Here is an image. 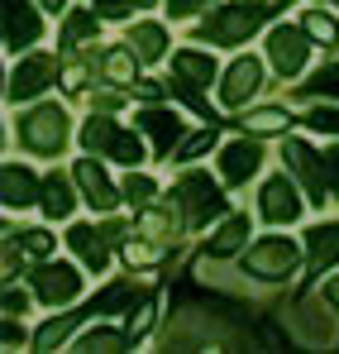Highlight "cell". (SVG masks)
Here are the masks:
<instances>
[{"mask_svg":"<svg viewBox=\"0 0 339 354\" xmlns=\"http://www.w3.org/2000/svg\"><path fill=\"white\" fill-rule=\"evenodd\" d=\"M263 19H273V5H225V10H215L206 24H196V34H201L206 44L234 48V44H244V39H253Z\"/></svg>","mask_w":339,"mask_h":354,"instance_id":"obj_1","label":"cell"},{"mask_svg":"<svg viewBox=\"0 0 339 354\" xmlns=\"http://www.w3.org/2000/svg\"><path fill=\"white\" fill-rule=\"evenodd\" d=\"M172 206L182 211L186 225H206L211 216L225 211V196H220V187H215L206 173H186L177 187H172Z\"/></svg>","mask_w":339,"mask_h":354,"instance_id":"obj_2","label":"cell"},{"mask_svg":"<svg viewBox=\"0 0 339 354\" xmlns=\"http://www.w3.org/2000/svg\"><path fill=\"white\" fill-rule=\"evenodd\" d=\"M19 144L34 149V153L57 158L62 144H67V111L62 106H39V111L19 115Z\"/></svg>","mask_w":339,"mask_h":354,"instance_id":"obj_3","label":"cell"},{"mask_svg":"<svg viewBox=\"0 0 339 354\" xmlns=\"http://www.w3.org/2000/svg\"><path fill=\"white\" fill-rule=\"evenodd\" d=\"M296 263H301V249H296L291 239H282V235L258 239V244L244 254V268H249L253 278H287Z\"/></svg>","mask_w":339,"mask_h":354,"instance_id":"obj_4","label":"cell"},{"mask_svg":"<svg viewBox=\"0 0 339 354\" xmlns=\"http://www.w3.org/2000/svg\"><path fill=\"white\" fill-rule=\"evenodd\" d=\"M282 158H287V168L296 173V182L306 187V196L316 201V206H325V192H330V182H325V158H316L311 153V144H301V139H287V149H282Z\"/></svg>","mask_w":339,"mask_h":354,"instance_id":"obj_5","label":"cell"},{"mask_svg":"<svg viewBox=\"0 0 339 354\" xmlns=\"http://www.w3.org/2000/svg\"><path fill=\"white\" fill-rule=\"evenodd\" d=\"M306 44H311L306 24H301V29H296V24H278V29L268 34V62L278 67V77H296V72L306 67Z\"/></svg>","mask_w":339,"mask_h":354,"instance_id":"obj_6","label":"cell"},{"mask_svg":"<svg viewBox=\"0 0 339 354\" xmlns=\"http://www.w3.org/2000/svg\"><path fill=\"white\" fill-rule=\"evenodd\" d=\"M29 283H34V297L48 301V306H72V301L81 297V278H77V268H67V263H43Z\"/></svg>","mask_w":339,"mask_h":354,"instance_id":"obj_7","label":"cell"},{"mask_svg":"<svg viewBox=\"0 0 339 354\" xmlns=\"http://www.w3.org/2000/svg\"><path fill=\"white\" fill-rule=\"evenodd\" d=\"M57 77V58L48 53H34V58H24L14 72H10V101H34L39 91H48Z\"/></svg>","mask_w":339,"mask_h":354,"instance_id":"obj_8","label":"cell"},{"mask_svg":"<svg viewBox=\"0 0 339 354\" xmlns=\"http://www.w3.org/2000/svg\"><path fill=\"white\" fill-rule=\"evenodd\" d=\"M258 211H263V221H273V225H287V221L301 216V196H296L291 177H268V182H263Z\"/></svg>","mask_w":339,"mask_h":354,"instance_id":"obj_9","label":"cell"},{"mask_svg":"<svg viewBox=\"0 0 339 354\" xmlns=\"http://www.w3.org/2000/svg\"><path fill=\"white\" fill-rule=\"evenodd\" d=\"M258 86H263V62L258 58H234L225 72V86H220V96H225V106H244L249 96H258Z\"/></svg>","mask_w":339,"mask_h":354,"instance_id":"obj_10","label":"cell"},{"mask_svg":"<svg viewBox=\"0 0 339 354\" xmlns=\"http://www.w3.org/2000/svg\"><path fill=\"white\" fill-rule=\"evenodd\" d=\"M39 34H43V24H39V15H34V5H29V0H5V48L19 53V48H29Z\"/></svg>","mask_w":339,"mask_h":354,"instance_id":"obj_11","label":"cell"},{"mask_svg":"<svg viewBox=\"0 0 339 354\" xmlns=\"http://www.w3.org/2000/svg\"><path fill=\"white\" fill-rule=\"evenodd\" d=\"M258 163H263L258 139H234V144H225V149H220V177H225L229 187L249 182V177L258 173Z\"/></svg>","mask_w":339,"mask_h":354,"instance_id":"obj_12","label":"cell"},{"mask_svg":"<svg viewBox=\"0 0 339 354\" xmlns=\"http://www.w3.org/2000/svg\"><path fill=\"white\" fill-rule=\"evenodd\" d=\"M72 177H77V187L86 192V201H91L96 211H110L115 206V187H110V177H106V168H101L96 158H81V163L72 168Z\"/></svg>","mask_w":339,"mask_h":354,"instance_id":"obj_13","label":"cell"},{"mask_svg":"<svg viewBox=\"0 0 339 354\" xmlns=\"http://www.w3.org/2000/svg\"><path fill=\"white\" fill-rule=\"evenodd\" d=\"M139 129L144 134H153V149L168 158L172 149H177V139H182V120L172 115V111H144L139 115Z\"/></svg>","mask_w":339,"mask_h":354,"instance_id":"obj_14","label":"cell"},{"mask_svg":"<svg viewBox=\"0 0 339 354\" xmlns=\"http://www.w3.org/2000/svg\"><path fill=\"white\" fill-rule=\"evenodd\" d=\"M0 187H5V206H10V211H14V206H29V201L43 192L39 177L29 173V168H19V163H5V182H0Z\"/></svg>","mask_w":339,"mask_h":354,"instance_id":"obj_15","label":"cell"},{"mask_svg":"<svg viewBox=\"0 0 339 354\" xmlns=\"http://www.w3.org/2000/svg\"><path fill=\"white\" fill-rule=\"evenodd\" d=\"M106 235H110V230H106ZM106 235H96L91 225H72V230H67V244L81 254V263H86L91 273L106 268Z\"/></svg>","mask_w":339,"mask_h":354,"instance_id":"obj_16","label":"cell"},{"mask_svg":"<svg viewBox=\"0 0 339 354\" xmlns=\"http://www.w3.org/2000/svg\"><path fill=\"white\" fill-rule=\"evenodd\" d=\"M129 48L144 62H158L168 53V29H163V24H148V19H144V24H129Z\"/></svg>","mask_w":339,"mask_h":354,"instance_id":"obj_17","label":"cell"},{"mask_svg":"<svg viewBox=\"0 0 339 354\" xmlns=\"http://www.w3.org/2000/svg\"><path fill=\"white\" fill-rule=\"evenodd\" d=\"M306 249H311V273L339 263V225H316V230L306 235Z\"/></svg>","mask_w":339,"mask_h":354,"instance_id":"obj_18","label":"cell"},{"mask_svg":"<svg viewBox=\"0 0 339 354\" xmlns=\"http://www.w3.org/2000/svg\"><path fill=\"white\" fill-rule=\"evenodd\" d=\"M244 244H249V216H229L225 225L211 235L206 254H215V259H229V254H239Z\"/></svg>","mask_w":339,"mask_h":354,"instance_id":"obj_19","label":"cell"},{"mask_svg":"<svg viewBox=\"0 0 339 354\" xmlns=\"http://www.w3.org/2000/svg\"><path fill=\"white\" fill-rule=\"evenodd\" d=\"M172 77H182V82H191V86H206V82L215 77V62L206 58L201 48H182V53L172 58Z\"/></svg>","mask_w":339,"mask_h":354,"instance_id":"obj_20","label":"cell"},{"mask_svg":"<svg viewBox=\"0 0 339 354\" xmlns=\"http://www.w3.org/2000/svg\"><path fill=\"white\" fill-rule=\"evenodd\" d=\"M115 139H119V129L110 124V111H101V115H91L81 124V144H86L91 153H110Z\"/></svg>","mask_w":339,"mask_h":354,"instance_id":"obj_21","label":"cell"},{"mask_svg":"<svg viewBox=\"0 0 339 354\" xmlns=\"http://www.w3.org/2000/svg\"><path fill=\"white\" fill-rule=\"evenodd\" d=\"M39 201H43V211L48 216H72V187H67V177H43V192H39Z\"/></svg>","mask_w":339,"mask_h":354,"instance_id":"obj_22","label":"cell"},{"mask_svg":"<svg viewBox=\"0 0 339 354\" xmlns=\"http://www.w3.org/2000/svg\"><path fill=\"white\" fill-rule=\"evenodd\" d=\"M287 124H291V115L278 111V106H263V111H249V115H244V129H249V134H278Z\"/></svg>","mask_w":339,"mask_h":354,"instance_id":"obj_23","label":"cell"},{"mask_svg":"<svg viewBox=\"0 0 339 354\" xmlns=\"http://www.w3.org/2000/svg\"><path fill=\"white\" fill-rule=\"evenodd\" d=\"M96 15H86V10H77L72 19H67V29H62V48H77V44H86V39H96Z\"/></svg>","mask_w":339,"mask_h":354,"instance_id":"obj_24","label":"cell"},{"mask_svg":"<svg viewBox=\"0 0 339 354\" xmlns=\"http://www.w3.org/2000/svg\"><path fill=\"white\" fill-rule=\"evenodd\" d=\"M134 58H139L134 48H110L106 53V77L110 82H134Z\"/></svg>","mask_w":339,"mask_h":354,"instance_id":"obj_25","label":"cell"},{"mask_svg":"<svg viewBox=\"0 0 339 354\" xmlns=\"http://www.w3.org/2000/svg\"><path fill=\"white\" fill-rule=\"evenodd\" d=\"M301 24H306V34H311L316 44H335V39H339V24L330 19V15H325V10H311Z\"/></svg>","mask_w":339,"mask_h":354,"instance_id":"obj_26","label":"cell"},{"mask_svg":"<svg viewBox=\"0 0 339 354\" xmlns=\"http://www.w3.org/2000/svg\"><path fill=\"white\" fill-rule=\"evenodd\" d=\"M144 292H134L129 283H115V288H106V297L96 301V311H119V306H134Z\"/></svg>","mask_w":339,"mask_h":354,"instance_id":"obj_27","label":"cell"},{"mask_svg":"<svg viewBox=\"0 0 339 354\" xmlns=\"http://www.w3.org/2000/svg\"><path fill=\"white\" fill-rule=\"evenodd\" d=\"M67 330H72V316H62V321H48V326L34 335V345H39V350H53V345H62V340H67Z\"/></svg>","mask_w":339,"mask_h":354,"instance_id":"obj_28","label":"cell"},{"mask_svg":"<svg viewBox=\"0 0 339 354\" xmlns=\"http://www.w3.org/2000/svg\"><path fill=\"white\" fill-rule=\"evenodd\" d=\"M110 153L119 158V163H124V168H134V163H144V144H139L134 134H119V139H115V149H110Z\"/></svg>","mask_w":339,"mask_h":354,"instance_id":"obj_29","label":"cell"},{"mask_svg":"<svg viewBox=\"0 0 339 354\" xmlns=\"http://www.w3.org/2000/svg\"><path fill=\"white\" fill-rule=\"evenodd\" d=\"M77 350H124V335H110V330H96V335H81L77 340Z\"/></svg>","mask_w":339,"mask_h":354,"instance_id":"obj_30","label":"cell"},{"mask_svg":"<svg viewBox=\"0 0 339 354\" xmlns=\"http://www.w3.org/2000/svg\"><path fill=\"white\" fill-rule=\"evenodd\" d=\"M148 326H153V297H139V311L129 316V340H139Z\"/></svg>","mask_w":339,"mask_h":354,"instance_id":"obj_31","label":"cell"},{"mask_svg":"<svg viewBox=\"0 0 339 354\" xmlns=\"http://www.w3.org/2000/svg\"><path fill=\"white\" fill-rule=\"evenodd\" d=\"M306 91H316V96H320V91H339V62L320 67V72H316V77L306 82Z\"/></svg>","mask_w":339,"mask_h":354,"instance_id":"obj_32","label":"cell"},{"mask_svg":"<svg viewBox=\"0 0 339 354\" xmlns=\"http://www.w3.org/2000/svg\"><path fill=\"white\" fill-rule=\"evenodd\" d=\"M148 196H153V182H148V177H124V201H134V206H144V201H148Z\"/></svg>","mask_w":339,"mask_h":354,"instance_id":"obj_33","label":"cell"},{"mask_svg":"<svg viewBox=\"0 0 339 354\" xmlns=\"http://www.w3.org/2000/svg\"><path fill=\"white\" fill-rule=\"evenodd\" d=\"M211 139H215V129H201V134H191L186 144H177V158H196V153H206V149H211Z\"/></svg>","mask_w":339,"mask_h":354,"instance_id":"obj_34","label":"cell"},{"mask_svg":"<svg viewBox=\"0 0 339 354\" xmlns=\"http://www.w3.org/2000/svg\"><path fill=\"white\" fill-rule=\"evenodd\" d=\"M144 230H148V235H177V221H168V211H148V216H144Z\"/></svg>","mask_w":339,"mask_h":354,"instance_id":"obj_35","label":"cell"},{"mask_svg":"<svg viewBox=\"0 0 339 354\" xmlns=\"http://www.w3.org/2000/svg\"><path fill=\"white\" fill-rule=\"evenodd\" d=\"M124 259H129V263H158V249L144 244V239H129V244H124Z\"/></svg>","mask_w":339,"mask_h":354,"instance_id":"obj_36","label":"cell"},{"mask_svg":"<svg viewBox=\"0 0 339 354\" xmlns=\"http://www.w3.org/2000/svg\"><path fill=\"white\" fill-rule=\"evenodd\" d=\"M134 5H139V0H96V15H101V19H124Z\"/></svg>","mask_w":339,"mask_h":354,"instance_id":"obj_37","label":"cell"},{"mask_svg":"<svg viewBox=\"0 0 339 354\" xmlns=\"http://www.w3.org/2000/svg\"><path fill=\"white\" fill-rule=\"evenodd\" d=\"M306 124H311V129H320V134H339V111H311Z\"/></svg>","mask_w":339,"mask_h":354,"instance_id":"obj_38","label":"cell"},{"mask_svg":"<svg viewBox=\"0 0 339 354\" xmlns=\"http://www.w3.org/2000/svg\"><path fill=\"white\" fill-rule=\"evenodd\" d=\"M24 249L43 259V254H53V235H48V230H29V235H24Z\"/></svg>","mask_w":339,"mask_h":354,"instance_id":"obj_39","label":"cell"},{"mask_svg":"<svg viewBox=\"0 0 339 354\" xmlns=\"http://www.w3.org/2000/svg\"><path fill=\"white\" fill-rule=\"evenodd\" d=\"M325 173H330V192L339 196V144H335V149H325Z\"/></svg>","mask_w":339,"mask_h":354,"instance_id":"obj_40","label":"cell"},{"mask_svg":"<svg viewBox=\"0 0 339 354\" xmlns=\"http://www.w3.org/2000/svg\"><path fill=\"white\" fill-rule=\"evenodd\" d=\"M24 306H29V297L19 292V288H5V311H10V316H14V311L24 316Z\"/></svg>","mask_w":339,"mask_h":354,"instance_id":"obj_41","label":"cell"},{"mask_svg":"<svg viewBox=\"0 0 339 354\" xmlns=\"http://www.w3.org/2000/svg\"><path fill=\"white\" fill-rule=\"evenodd\" d=\"M5 345H10V350H14V345H24V330H19V326H14V316H10V321H5Z\"/></svg>","mask_w":339,"mask_h":354,"instance_id":"obj_42","label":"cell"},{"mask_svg":"<svg viewBox=\"0 0 339 354\" xmlns=\"http://www.w3.org/2000/svg\"><path fill=\"white\" fill-rule=\"evenodd\" d=\"M62 82H67V91H77L86 77H81V67H67V72H62Z\"/></svg>","mask_w":339,"mask_h":354,"instance_id":"obj_43","label":"cell"},{"mask_svg":"<svg viewBox=\"0 0 339 354\" xmlns=\"http://www.w3.org/2000/svg\"><path fill=\"white\" fill-rule=\"evenodd\" d=\"M206 0H172V15H191V10H201Z\"/></svg>","mask_w":339,"mask_h":354,"instance_id":"obj_44","label":"cell"},{"mask_svg":"<svg viewBox=\"0 0 339 354\" xmlns=\"http://www.w3.org/2000/svg\"><path fill=\"white\" fill-rule=\"evenodd\" d=\"M134 91H139L144 101H158V86H153V82H134Z\"/></svg>","mask_w":339,"mask_h":354,"instance_id":"obj_45","label":"cell"},{"mask_svg":"<svg viewBox=\"0 0 339 354\" xmlns=\"http://www.w3.org/2000/svg\"><path fill=\"white\" fill-rule=\"evenodd\" d=\"M325 301H330V306H339V278H330V283H325Z\"/></svg>","mask_w":339,"mask_h":354,"instance_id":"obj_46","label":"cell"},{"mask_svg":"<svg viewBox=\"0 0 339 354\" xmlns=\"http://www.w3.org/2000/svg\"><path fill=\"white\" fill-rule=\"evenodd\" d=\"M91 106H101V111H119V96H96Z\"/></svg>","mask_w":339,"mask_h":354,"instance_id":"obj_47","label":"cell"},{"mask_svg":"<svg viewBox=\"0 0 339 354\" xmlns=\"http://www.w3.org/2000/svg\"><path fill=\"white\" fill-rule=\"evenodd\" d=\"M39 5H43V10H53V15H57V10H62L67 0H39Z\"/></svg>","mask_w":339,"mask_h":354,"instance_id":"obj_48","label":"cell"},{"mask_svg":"<svg viewBox=\"0 0 339 354\" xmlns=\"http://www.w3.org/2000/svg\"><path fill=\"white\" fill-rule=\"evenodd\" d=\"M139 5H158V0H139Z\"/></svg>","mask_w":339,"mask_h":354,"instance_id":"obj_49","label":"cell"},{"mask_svg":"<svg viewBox=\"0 0 339 354\" xmlns=\"http://www.w3.org/2000/svg\"><path fill=\"white\" fill-rule=\"evenodd\" d=\"M335 5H339V0H335Z\"/></svg>","mask_w":339,"mask_h":354,"instance_id":"obj_50","label":"cell"}]
</instances>
